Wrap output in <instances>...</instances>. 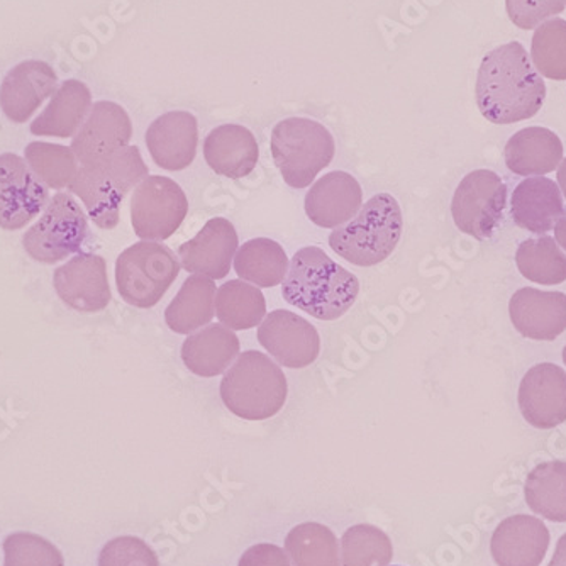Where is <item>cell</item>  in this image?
<instances>
[{
	"label": "cell",
	"instance_id": "6da1fadb",
	"mask_svg": "<svg viewBox=\"0 0 566 566\" xmlns=\"http://www.w3.org/2000/svg\"><path fill=\"white\" fill-rule=\"evenodd\" d=\"M476 106L492 124H514L542 111L546 84L517 41L483 56L476 76Z\"/></svg>",
	"mask_w": 566,
	"mask_h": 566
},
{
	"label": "cell",
	"instance_id": "7a4b0ae2",
	"mask_svg": "<svg viewBox=\"0 0 566 566\" xmlns=\"http://www.w3.org/2000/svg\"><path fill=\"white\" fill-rule=\"evenodd\" d=\"M358 294L356 275L317 247L302 248L294 254L282 287L283 298L289 304L319 321L345 316Z\"/></svg>",
	"mask_w": 566,
	"mask_h": 566
},
{
	"label": "cell",
	"instance_id": "3957f363",
	"mask_svg": "<svg viewBox=\"0 0 566 566\" xmlns=\"http://www.w3.org/2000/svg\"><path fill=\"white\" fill-rule=\"evenodd\" d=\"M148 174L138 146H126L102 160L82 165L69 187L76 197H81L98 228L114 229L119 224L124 197Z\"/></svg>",
	"mask_w": 566,
	"mask_h": 566
},
{
	"label": "cell",
	"instance_id": "277c9868",
	"mask_svg": "<svg viewBox=\"0 0 566 566\" xmlns=\"http://www.w3.org/2000/svg\"><path fill=\"white\" fill-rule=\"evenodd\" d=\"M402 229V211L396 197L377 193L352 221L334 229L329 247L352 265L375 266L392 256Z\"/></svg>",
	"mask_w": 566,
	"mask_h": 566
},
{
	"label": "cell",
	"instance_id": "5b68a950",
	"mask_svg": "<svg viewBox=\"0 0 566 566\" xmlns=\"http://www.w3.org/2000/svg\"><path fill=\"white\" fill-rule=\"evenodd\" d=\"M287 377L260 352H244L221 381V399L238 418L265 421L287 402Z\"/></svg>",
	"mask_w": 566,
	"mask_h": 566
},
{
	"label": "cell",
	"instance_id": "8992f818",
	"mask_svg": "<svg viewBox=\"0 0 566 566\" xmlns=\"http://www.w3.org/2000/svg\"><path fill=\"white\" fill-rule=\"evenodd\" d=\"M272 157L292 189H305L329 167L336 143L329 129L307 117L280 120L272 132Z\"/></svg>",
	"mask_w": 566,
	"mask_h": 566
},
{
	"label": "cell",
	"instance_id": "52a82bcc",
	"mask_svg": "<svg viewBox=\"0 0 566 566\" xmlns=\"http://www.w3.org/2000/svg\"><path fill=\"white\" fill-rule=\"evenodd\" d=\"M178 273L180 263L170 248L142 241L124 250L117 259V291L133 307L151 308L164 298Z\"/></svg>",
	"mask_w": 566,
	"mask_h": 566
},
{
	"label": "cell",
	"instance_id": "ba28073f",
	"mask_svg": "<svg viewBox=\"0 0 566 566\" xmlns=\"http://www.w3.org/2000/svg\"><path fill=\"white\" fill-rule=\"evenodd\" d=\"M87 234V216L81 206L70 193H56L40 221L22 238V247L31 259L53 265L81 251Z\"/></svg>",
	"mask_w": 566,
	"mask_h": 566
},
{
	"label": "cell",
	"instance_id": "9c48e42d",
	"mask_svg": "<svg viewBox=\"0 0 566 566\" xmlns=\"http://www.w3.org/2000/svg\"><path fill=\"white\" fill-rule=\"evenodd\" d=\"M507 206V186L495 171L475 170L457 187L451 214L461 233L489 240L494 237Z\"/></svg>",
	"mask_w": 566,
	"mask_h": 566
},
{
	"label": "cell",
	"instance_id": "30bf717a",
	"mask_svg": "<svg viewBox=\"0 0 566 566\" xmlns=\"http://www.w3.org/2000/svg\"><path fill=\"white\" fill-rule=\"evenodd\" d=\"M189 214V200L182 187L167 177H146L132 199V222L143 241H165Z\"/></svg>",
	"mask_w": 566,
	"mask_h": 566
},
{
	"label": "cell",
	"instance_id": "8fae6325",
	"mask_svg": "<svg viewBox=\"0 0 566 566\" xmlns=\"http://www.w3.org/2000/svg\"><path fill=\"white\" fill-rule=\"evenodd\" d=\"M48 203V189L21 157L0 155V228L18 231Z\"/></svg>",
	"mask_w": 566,
	"mask_h": 566
},
{
	"label": "cell",
	"instance_id": "7c38bea8",
	"mask_svg": "<svg viewBox=\"0 0 566 566\" xmlns=\"http://www.w3.org/2000/svg\"><path fill=\"white\" fill-rule=\"evenodd\" d=\"M259 342L280 365L305 368L316 361L321 338L316 327L291 311H273L259 327Z\"/></svg>",
	"mask_w": 566,
	"mask_h": 566
},
{
	"label": "cell",
	"instance_id": "4fadbf2b",
	"mask_svg": "<svg viewBox=\"0 0 566 566\" xmlns=\"http://www.w3.org/2000/svg\"><path fill=\"white\" fill-rule=\"evenodd\" d=\"M53 285L69 307L78 313H101L111 304L106 260L98 254L81 253L55 270Z\"/></svg>",
	"mask_w": 566,
	"mask_h": 566
},
{
	"label": "cell",
	"instance_id": "5bb4252c",
	"mask_svg": "<svg viewBox=\"0 0 566 566\" xmlns=\"http://www.w3.org/2000/svg\"><path fill=\"white\" fill-rule=\"evenodd\" d=\"M517 400L533 428H558L566 421V371L555 364L534 365L521 380Z\"/></svg>",
	"mask_w": 566,
	"mask_h": 566
},
{
	"label": "cell",
	"instance_id": "9a60e30c",
	"mask_svg": "<svg viewBox=\"0 0 566 566\" xmlns=\"http://www.w3.org/2000/svg\"><path fill=\"white\" fill-rule=\"evenodd\" d=\"M132 136L133 124L126 111L116 102L101 101L95 102L70 148L81 165H87L126 148Z\"/></svg>",
	"mask_w": 566,
	"mask_h": 566
},
{
	"label": "cell",
	"instance_id": "2e32d148",
	"mask_svg": "<svg viewBox=\"0 0 566 566\" xmlns=\"http://www.w3.org/2000/svg\"><path fill=\"white\" fill-rule=\"evenodd\" d=\"M59 85L53 66L41 60H25L9 70L0 85V109L15 124L30 120Z\"/></svg>",
	"mask_w": 566,
	"mask_h": 566
},
{
	"label": "cell",
	"instance_id": "e0dca14e",
	"mask_svg": "<svg viewBox=\"0 0 566 566\" xmlns=\"http://www.w3.org/2000/svg\"><path fill=\"white\" fill-rule=\"evenodd\" d=\"M237 229L228 219L214 218L206 222L193 240L178 248V256L187 272L221 280L228 276L238 253Z\"/></svg>",
	"mask_w": 566,
	"mask_h": 566
},
{
	"label": "cell",
	"instance_id": "ac0fdd59",
	"mask_svg": "<svg viewBox=\"0 0 566 566\" xmlns=\"http://www.w3.org/2000/svg\"><path fill=\"white\" fill-rule=\"evenodd\" d=\"M364 203V190L353 175L336 170L319 178L305 196V214L324 229L352 221Z\"/></svg>",
	"mask_w": 566,
	"mask_h": 566
},
{
	"label": "cell",
	"instance_id": "d6986e66",
	"mask_svg": "<svg viewBox=\"0 0 566 566\" xmlns=\"http://www.w3.org/2000/svg\"><path fill=\"white\" fill-rule=\"evenodd\" d=\"M199 126L193 114L174 111L153 120L146 132V146L158 167L168 171L186 170L196 160Z\"/></svg>",
	"mask_w": 566,
	"mask_h": 566
},
{
	"label": "cell",
	"instance_id": "ffe728a7",
	"mask_svg": "<svg viewBox=\"0 0 566 566\" xmlns=\"http://www.w3.org/2000/svg\"><path fill=\"white\" fill-rule=\"evenodd\" d=\"M512 324L524 338L555 342L566 331V295L537 289H520L509 302Z\"/></svg>",
	"mask_w": 566,
	"mask_h": 566
},
{
	"label": "cell",
	"instance_id": "44dd1931",
	"mask_svg": "<svg viewBox=\"0 0 566 566\" xmlns=\"http://www.w3.org/2000/svg\"><path fill=\"white\" fill-rule=\"evenodd\" d=\"M548 548V527L526 514L507 517L492 534L491 555L497 566H539Z\"/></svg>",
	"mask_w": 566,
	"mask_h": 566
},
{
	"label": "cell",
	"instance_id": "7402d4cb",
	"mask_svg": "<svg viewBox=\"0 0 566 566\" xmlns=\"http://www.w3.org/2000/svg\"><path fill=\"white\" fill-rule=\"evenodd\" d=\"M203 158L216 174L238 180L256 168L259 143L248 127L222 124L212 129L203 142Z\"/></svg>",
	"mask_w": 566,
	"mask_h": 566
},
{
	"label": "cell",
	"instance_id": "603a6c76",
	"mask_svg": "<svg viewBox=\"0 0 566 566\" xmlns=\"http://www.w3.org/2000/svg\"><path fill=\"white\" fill-rule=\"evenodd\" d=\"M511 214L520 228L534 234H546L563 214V199L552 178L531 177L514 189Z\"/></svg>",
	"mask_w": 566,
	"mask_h": 566
},
{
	"label": "cell",
	"instance_id": "cb8c5ba5",
	"mask_svg": "<svg viewBox=\"0 0 566 566\" xmlns=\"http://www.w3.org/2000/svg\"><path fill=\"white\" fill-rule=\"evenodd\" d=\"M505 165L512 174L546 175L563 160V143L546 127H524L509 139L504 149Z\"/></svg>",
	"mask_w": 566,
	"mask_h": 566
},
{
	"label": "cell",
	"instance_id": "d4e9b609",
	"mask_svg": "<svg viewBox=\"0 0 566 566\" xmlns=\"http://www.w3.org/2000/svg\"><path fill=\"white\" fill-rule=\"evenodd\" d=\"M91 109V88L75 78L63 82L46 109L31 123V133L34 136L72 138L81 129Z\"/></svg>",
	"mask_w": 566,
	"mask_h": 566
},
{
	"label": "cell",
	"instance_id": "484cf974",
	"mask_svg": "<svg viewBox=\"0 0 566 566\" xmlns=\"http://www.w3.org/2000/svg\"><path fill=\"white\" fill-rule=\"evenodd\" d=\"M240 355V339L233 329L211 324L199 333L190 334L182 345L186 367L197 377L212 378L224 374Z\"/></svg>",
	"mask_w": 566,
	"mask_h": 566
},
{
	"label": "cell",
	"instance_id": "4316f807",
	"mask_svg": "<svg viewBox=\"0 0 566 566\" xmlns=\"http://www.w3.org/2000/svg\"><path fill=\"white\" fill-rule=\"evenodd\" d=\"M216 294L214 280L203 275L189 276L165 311V323L174 333L192 334L214 317Z\"/></svg>",
	"mask_w": 566,
	"mask_h": 566
},
{
	"label": "cell",
	"instance_id": "83f0119b",
	"mask_svg": "<svg viewBox=\"0 0 566 566\" xmlns=\"http://www.w3.org/2000/svg\"><path fill=\"white\" fill-rule=\"evenodd\" d=\"M234 270L241 280L254 283V287H276L287 276V253L276 241L254 238L238 250Z\"/></svg>",
	"mask_w": 566,
	"mask_h": 566
},
{
	"label": "cell",
	"instance_id": "f1b7e54d",
	"mask_svg": "<svg viewBox=\"0 0 566 566\" xmlns=\"http://www.w3.org/2000/svg\"><path fill=\"white\" fill-rule=\"evenodd\" d=\"M524 495L534 514L552 523H566V461H545L534 467Z\"/></svg>",
	"mask_w": 566,
	"mask_h": 566
},
{
	"label": "cell",
	"instance_id": "f546056e",
	"mask_svg": "<svg viewBox=\"0 0 566 566\" xmlns=\"http://www.w3.org/2000/svg\"><path fill=\"white\" fill-rule=\"evenodd\" d=\"M266 302L262 291L244 280H229L216 294V316L222 326L248 331L265 319Z\"/></svg>",
	"mask_w": 566,
	"mask_h": 566
},
{
	"label": "cell",
	"instance_id": "4dcf8cb0",
	"mask_svg": "<svg viewBox=\"0 0 566 566\" xmlns=\"http://www.w3.org/2000/svg\"><path fill=\"white\" fill-rule=\"evenodd\" d=\"M285 552L295 566H342L338 539L323 524L305 523L294 527L285 539Z\"/></svg>",
	"mask_w": 566,
	"mask_h": 566
},
{
	"label": "cell",
	"instance_id": "1f68e13d",
	"mask_svg": "<svg viewBox=\"0 0 566 566\" xmlns=\"http://www.w3.org/2000/svg\"><path fill=\"white\" fill-rule=\"evenodd\" d=\"M516 265L524 279L542 285H559L566 280V254L553 238H530L517 247Z\"/></svg>",
	"mask_w": 566,
	"mask_h": 566
},
{
	"label": "cell",
	"instance_id": "d6a6232c",
	"mask_svg": "<svg viewBox=\"0 0 566 566\" xmlns=\"http://www.w3.org/2000/svg\"><path fill=\"white\" fill-rule=\"evenodd\" d=\"M25 164L50 189H63L72 184L78 171V160L69 146L34 142L25 146Z\"/></svg>",
	"mask_w": 566,
	"mask_h": 566
},
{
	"label": "cell",
	"instance_id": "836d02e7",
	"mask_svg": "<svg viewBox=\"0 0 566 566\" xmlns=\"http://www.w3.org/2000/svg\"><path fill=\"white\" fill-rule=\"evenodd\" d=\"M392 556L390 537L370 524L349 527L342 537V566H389Z\"/></svg>",
	"mask_w": 566,
	"mask_h": 566
},
{
	"label": "cell",
	"instance_id": "e575fe53",
	"mask_svg": "<svg viewBox=\"0 0 566 566\" xmlns=\"http://www.w3.org/2000/svg\"><path fill=\"white\" fill-rule=\"evenodd\" d=\"M533 65L552 81H566V21L549 19L537 25L531 46Z\"/></svg>",
	"mask_w": 566,
	"mask_h": 566
},
{
	"label": "cell",
	"instance_id": "d590c367",
	"mask_svg": "<svg viewBox=\"0 0 566 566\" xmlns=\"http://www.w3.org/2000/svg\"><path fill=\"white\" fill-rule=\"evenodd\" d=\"M4 566H65V559L40 534L14 533L4 539Z\"/></svg>",
	"mask_w": 566,
	"mask_h": 566
},
{
	"label": "cell",
	"instance_id": "8d00e7d4",
	"mask_svg": "<svg viewBox=\"0 0 566 566\" xmlns=\"http://www.w3.org/2000/svg\"><path fill=\"white\" fill-rule=\"evenodd\" d=\"M98 566H160V562L139 537L120 536L102 548Z\"/></svg>",
	"mask_w": 566,
	"mask_h": 566
},
{
	"label": "cell",
	"instance_id": "74e56055",
	"mask_svg": "<svg viewBox=\"0 0 566 566\" xmlns=\"http://www.w3.org/2000/svg\"><path fill=\"white\" fill-rule=\"evenodd\" d=\"M505 6L514 25L530 31L565 11L566 0H505Z\"/></svg>",
	"mask_w": 566,
	"mask_h": 566
},
{
	"label": "cell",
	"instance_id": "f35d334b",
	"mask_svg": "<svg viewBox=\"0 0 566 566\" xmlns=\"http://www.w3.org/2000/svg\"><path fill=\"white\" fill-rule=\"evenodd\" d=\"M238 566H291V559L280 546L262 543L247 549Z\"/></svg>",
	"mask_w": 566,
	"mask_h": 566
},
{
	"label": "cell",
	"instance_id": "ab89813d",
	"mask_svg": "<svg viewBox=\"0 0 566 566\" xmlns=\"http://www.w3.org/2000/svg\"><path fill=\"white\" fill-rule=\"evenodd\" d=\"M548 566H566V534L559 537L555 555H553Z\"/></svg>",
	"mask_w": 566,
	"mask_h": 566
},
{
	"label": "cell",
	"instance_id": "60d3db41",
	"mask_svg": "<svg viewBox=\"0 0 566 566\" xmlns=\"http://www.w3.org/2000/svg\"><path fill=\"white\" fill-rule=\"evenodd\" d=\"M555 240L556 243L566 251V211H563V214L559 216L558 221H556Z\"/></svg>",
	"mask_w": 566,
	"mask_h": 566
},
{
	"label": "cell",
	"instance_id": "b9f144b4",
	"mask_svg": "<svg viewBox=\"0 0 566 566\" xmlns=\"http://www.w3.org/2000/svg\"><path fill=\"white\" fill-rule=\"evenodd\" d=\"M556 178H558L559 189L563 190V193H565L566 197V158L565 160H562V164H559L558 175H556Z\"/></svg>",
	"mask_w": 566,
	"mask_h": 566
},
{
	"label": "cell",
	"instance_id": "7bdbcfd3",
	"mask_svg": "<svg viewBox=\"0 0 566 566\" xmlns=\"http://www.w3.org/2000/svg\"><path fill=\"white\" fill-rule=\"evenodd\" d=\"M563 361H565L566 365V346L563 348Z\"/></svg>",
	"mask_w": 566,
	"mask_h": 566
},
{
	"label": "cell",
	"instance_id": "ee69618b",
	"mask_svg": "<svg viewBox=\"0 0 566 566\" xmlns=\"http://www.w3.org/2000/svg\"><path fill=\"white\" fill-rule=\"evenodd\" d=\"M396 566H400V565H396Z\"/></svg>",
	"mask_w": 566,
	"mask_h": 566
}]
</instances>
